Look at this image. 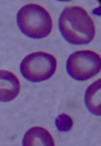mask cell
<instances>
[{
	"label": "cell",
	"instance_id": "cell-7",
	"mask_svg": "<svg viewBox=\"0 0 101 146\" xmlns=\"http://www.w3.org/2000/svg\"><path fill=\"white\" fill-rule=\"evenodd\" d=\"M101 80L94 82L87 88L85 93V104L87 108L92 114L101 115L100 91Z\"/></svg>",
	"mask_w": 101,
	"mask_h": 146
},
{
	"label": "cell",
	"instance_id": "cell-2",
	"mask_svg": "<svg viewBox=\"0 0 101 146\" xmlns=\"http://www.w3.org/2000/svg\"><path fill=\"white\" fill-rule=\"evenodd\" d=\"M17 24L24 35L32 39H43L51 33L53 21L50 14L39 5L23 6L17 14Z\"/></svg>",
	"mask_w": 101,
	"mask_h": 146
},
{
	"label": "cell",
	"instance_id": "cell-8",
	"mask_svg": "<svg viewBox=\"0 0 101 146\" xmlns=\"http://www.w3.org/2000/svg\"><path fill=\"white\" fill-rule=\"evenodd\" d=\"M55 124L60 131L68 132L72 127L73 121L71 117L68 114H62L56 117L55 121Z\"/></svg>",
	"mask_w": 101,
	"mask_h": 146
},
{
	"label": "cell",
	"instance_id": "cell-5",
	"mask_svg": "<svg viewBox=\"0 0 101 146\" xmlns=\"http://www.w3.org/2000/svg\"><path fill=\"white\" fill-rule=\"evenodd\" d=\"M19 92L20 83L17 76L9 71L0 70V102H11Z\"/></svg>",
	"mask_w": 101,
	"mask_h": 146
},
{
	"label": "cell",
	"instance_id": "cell-1",
	"mask_svg": "<svg viewBox=\"0 0 101 146\" xmlns=\"http://www.w3.org/2000/svg\"><path fill=\"white\" fill-rule=\"evenodd\" d=\"M59 27L65 40L74 45L89 44L96 34L92 19L84 9L78 6L65 8L59 19Z\"/></svg>",
	"mask_w": 101,
	"mask_h": 146
},
{
	"label": "cell",
	"instance_id": "cell-6",
	"mask_svg": "<svg viewBox=\"0 0 101 146\" xmlns=\"http://www.w3.org/2000/svg\"><path fill=\"white\" fill-rule=\"evenodd\" d=\"M24 146H54L53 137L47 129L41 127H33L27 131L23 139Z\"/></svg>",
	"mask_w": 101,
	"mask_h": 146
},
{
	"label": "cell",
	"instance_id": "cell-4",
	"mask_svg": "<svg viewBox=\"0 0 101 146\" xmlns=\"http://www.w3.org/2000/svg\"><path fill=\"white\" fill-rule=\"evenodd\" d=\"M101 68L100 55L92 50L76 51L69 57L66 69L72 78L85 81L99 74Z\"/></svg>",
	"mask_w": 101,
	"mask_h": 146
},
{
	"label": "cell",
	"instance_id": "cell-3",
	"mask_svg": "<svg viewBox=\"0 0 101 146\" xmlns=\"http://www.w3.org/2000/svg\"><path fill=\"white\" fill-rule=\"evenodd\" d=\"M57 61L49 54L37 52L30 54L20 64L22 75L31 82H40L50 78L56 70Z\"/></svg>",
	"mask_w": 101,
	"mask_h": 146
}]
</instances>
